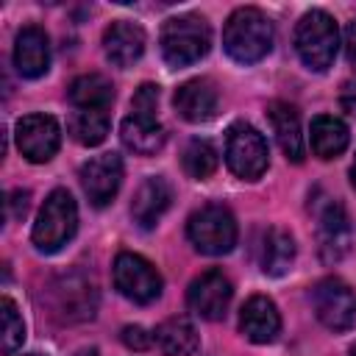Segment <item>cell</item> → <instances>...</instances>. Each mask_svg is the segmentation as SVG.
I'll use <instances>...</instances> for the list:
<instances>
[{
	"label": "cell",
	"instance_id": "836d02e7",
	"mask_svg": "<svg viewBox=\"0 0 356 356\" xmlns=\"http://www.w3.org/2000/svg\"><path fill=\"white\" fill-rule=\"evenodd\" d=\"M350 184L356 186V159H353V164H350Z\"/></svg>",
	"mask_w": 356,
	"mask_h": 356
},
{
	"label": "cell",
	"instance_id": "d590c367",
	"mask_svg": "<svg viewBox=\"0 0 356 356\" xmlns=\"http://www.w3.org/2000/svg\"><path fill=\"white\" fill-rule=\"evenodd\" d=\"M25 356H42V353H25Z\"/></svg>",
	"mask_w": 356,
	"mask_h": 356
},
{
	"label": "cell",
	"instance_id": "7402d4cb",
	"mask_svg": "<svg viewBox=\"0 0 356 356\" xmlns=\"http://www.w3.org/2000/svg\"><path fill=\"white\" fill-rule=\"evenodd\" d=\"M295 261V239L284 228H267L259 245V264L267 275H284Z\"/></svg>",
	"mask_w": 356,
	"mask_h": 356
},
{
	"label": "cell",
	"instance_id": "f546056e",
	"mask_svg": "<svg viewBox=\"0 0 356 356\" xmlns=\"http://www.w3.org/2000/svg\"><path fill=\"white\" fill-rule=\"evenodd\" d=\"M31 200V195L25 192V189H14L11 195H8V214L14 217V220H22L25 217V211H28V203Z\"/></svg>",
	"mask_w": 356,
	"mask_h": 356
},
{
	"label": "cell",
	"instance_id": "484cf974",
	"mask_svg": "<svg viewBox=\"0 0 356 356\" xmlns=\"http://www.w3.org/2000/svg\"><path fill=\"white\" fill-rule=\"evenodd\" d=\"M181 164H184V172H186L189 178L206 181V178L217 170L220 159H217V150H214L206 139H192V142L184 147V153H181Z\"/></svg>",
	"mask_w": 356,
	"mask_h": 356
},
{
	"label": "cell",
	"instance_id": "9c48e42d",
	"mask_svg": "<svg viewBox=\"0 0 356 356\" xmlns=\"http://www.w3.org/2000/svg\"><path fill=\"white\" fill-rule=\"evenodd\" d=\"M317 220V250L325 264L339 261L350 250V220L334 197H323V203L314 206Z\"/></svg>",
	"mask_w": 356,
	"mask_h": 356
},
{
	"label": "cell",
	"instance_id": "d6986e66",
	"mask_svg": "<svg viewBox=\"0 0 356 356\" xmlns=\"http://www.w3.org/2000/svg\"><path fill=\"white\" fill-rule=\"evenodd\" d=\"M267 120L273 125V134L284 150V156L289 161H303V134H300V117L298 111L284 103V100H273L267 106Z\"/></svg>",
	"mask_w": 356,
	"mask_h": 356
},
{
	"label": "cell",
	"instance_id": "8fae6325",
	"mask_svg": "<svg viewBox=\"0 0 356 356\" xmlns=\"http://www.w3.org/2000/svg\"><path fill=\"white\" fill-rule=\"evenodd\" d=\"M231 298H234V286L220 270L200 273L186 289L189 309L203 320H222L231 306Z\"/></svg>",
	"mask_w": 356,
	"mask_h": 356
},
{
	"label": "cell",
	"instance_id": "5b68a950",
	"mask_svg": "<svg viewBox=\"0 0 356 356\" xmlns=\"http://www.w3.org/2000/svg\"><path fill=\"white\" fill-rule=\"evenodd\" d=\"M186 234L189 242L206 253V256H222L236 245V220L234 214L220 206V203H209L200 206L189 222H186Z\"/></svg>",
	"mask_w": 356,
	"mask_h": 356
},
{
	"label": "cell",
	"instance_id": "7c38bea8",
	"mask_svg": "<svg viewBox=\"0 0 356 356\" xmlns=\"http://www.w3.org/2000/svg\"><path fill=\"white\" fill-rule=\"evenodd\" d=\"M78 178H81V186H83L89 203L106 206V203H111V197L117 195V189L122 184V159L117 153H100L81 167Z\"/></svg>",
	"mask_w": 356,
	"mask_h": 356
},
{
	"label": "cell",
	"instance_id": "52a82bcc",
	"mask_svg": "<svg viewBox=\"0 0 356 356\" xmlns=\"http://www.w3.org/2000/svg\"><path fill=\"white\" fill-rule=\"evenodd\" d=\"M312 306L317 320L331 331H348L356 323V295L342 278H323L312 286Z\"/></svg>",
	"mask_w": 356,
	"mask_h": 356
},
{
	"label": "cell",
	"instance_id": "ffe728a7",
	"mask_svg": "<svg viewBox=\"0 0 356 356\" xmlns=\"http://www.w3.org/2000/svg\"><path fill=\"white\" fill-rule=\"evenodd\" d=\"M120 136H122V145L139 156H153L164 145V128L159 125V120L150 114H136V111L122 120Z\"/></svg>",
	"mask_w": 356,
	"mask_h": 356
},
{
	"label": "cell",
	"instance_id": "4316f807",
	"mask_svg": "<svg viewBox=\"0 0 356 356\" xmlns=\"http://www.w3.org/2000/svg\"><path fill=\"white\" fill-rule=\"evenodd\" d=\"M0 320H3L0 350L8 356V353H14V350L22 345V339H25V323H22V317H19V312H17V306H14L11 298H3V300H0Z\"/></svg>",
	"mask_w": 356,
	"mask_h": 356
},
{
	"label": "cell",
	"instance_id": "e0dca14e",
	"mask_svg": "<svg viewBox=\"0 0 356 356\" xmlns=\"http://www.w3.org/2000/svg\"><path fill=\"white\" fill-rule=\"evenodd\" d=\"M239 328L250 342H273L281 331V314L275 309V303L264 295H253L239 314Z\"/></svg>",
	"mask_w": 356,
	"mask_h": 356
},
{
	"label": "cell",
	"instance_id": "f1b7e54d",
	"mask_svg": "<svg viewBox=\"0 0 356 356\" xmlns=\"http://www.w3.org/2000/svg\"><path fill=\"white\" fill-rule=\"evenodd\" d=\"M120 339H122V345L131 348V350H147V348L153 345V337H150L142 325H125L122 334H120Z\"/></svg>",
	"mask_w": 356,
	"mask_h": 356
},
{
	"label": "cell",
	"instance_id": "ac0fdd59",
	"mask_svg": "<svg viewBox=\"0 0 356 356\" xmlns=\"http://www.w3.org/2000/svg\"><path fill=\"white\" fill-rule=\"evenodd\" d=\"M53 295H56V312L67 323L95 317V289H92L89 281H83L78 275H70V278H64L61 284L53 286Z\"/></svg>",
	"mask_w": 356,
	"mask_h": 356
},
{
	"label": "cell",
	"instance_id": "83f0119b",
	"mask_svg": "<svg viewBox=\"0 0 356 356\" xmlns=\"http://www.w3.org/2000/svg\"><path fill=\"white\" fill-rule=\"evenodd\" d=\"M131 106H134V111H136V114H150V117H156V106H159V86H156V83H142V86L136 89V95H134Z\"/></svg>",
	"mask_w": 356,
	"mask_h": 356
},
{
	"label": "cell",
	"instance_id": "cb8c5ba5",
	"mask_svg": "<svg viewBox=\"0 0 356 356\" xmlns=\"http://www.w3.org/2000/svg\"><path fill=\"white\" fill-rule=\"evenodd\" d=\"M70 100L78 108H100L106 111V106L114 100V86L108 78L89 72V75H78L70 83Z\"/></svg>",
	"mask_w": 356,
	"mask_h": 356
},
{
	"label": "cell",
	"instance_id": "4dcf8cb0",
	"mask_svg": "<svg viewBox=\"0 0 356 356\" xmlns=\"http://www.w3.org/2000/svg\"><path fill=\"white\" fill-rule=\"evenodd\" d=\"M339 106H342V111H348L350 117H356V78L342 83V92H339Z\"/></svg>",
	"mask_w": 356,
	"mask_h": 356
},
{
	"label": "cell",
	"instance_id": "44dd1931",
	"mask_svg": "<svg viewBox=\"0 0 356 356\" xmlns=\"http://www.w3.org/2000/svg\"><path fill=\"white\" fill-rule=\"evenodd\" d=\"M153 342L161 356H192L197 350V328L189 317H167L156 328Z\"/></svg>",
	"mask_w": 356,
	"mask_h": 356
},
{
	"label": "cell",
	"instance_id": "6da1fadb",
	"mask_svg": "<svg viewBox=\"0 0 356 356\" xmlns=\"http://www.w3.org/2000/svg\"><path fill=\"white\" fill-rule=\"evenodd\" d=\"M222 47L239 64L261 61L273 47V25L259 8H236L222 28Z\"/></svg>",
	"mask_w": 356,
	"mask_h": 356
},
{
	"label": "cell",
	"instance_id": "4fadbf2b",
	"mask_svg": "<svg viewBox=\"0 0 356 356\" xmlns=\"http://www.w3.org/2000/svg\"><path fill=\"white\" fill-rule=\"evenodd\" d=\"M175 111L186 122H206L217 114L220 106V92L209 78H192L175 89Z\"/></svg>",
	"mask_w": 356,
	"mask_h": 356
},
{
	"label": "cell",
	"instance_id": "1f68e13d",
	"mask_svg": "<svg viewBox=\"0 0 356 356\" xmlns=\"http://www.w3.org/2000/svg\"><path fill=\"white\" fill-rule=\"evenodd\" d=\"M345 44H348V58H350V64H356V19L348 25V33H345Z\"/></svg>",
	"mask_w": 356,
	"mask_h": 356
},
{
	"label": "cell",
	"instance_id": "9a60e30c",
	"mask_svg": "<svg viewBox=\"0 0 356 356\" xmlns=\"http://www.w3.org/2000/svg\"><path fill=\"white\" fill-rule=\"evenodd\" d=\"M14 64L22 78H39L50 67V42L47 33L36 25H28L17 33L14 42Z\"/></svg>",
	"mask_w": 356,
	"mask_h": 356
},
{
	"label": "cell",
	"instance_id": "5bb4252c",
	"mask_svg": "<svg viewBox=\"0 0 356 356\" xmlns=\"http://www.w3.org/2000/svg\"><path fill=\"white\" fill-rule=\"evenodd\" d=\"M103 50L114 67H131L145 53V31L128 19H117L103 33Z\"/></svg>",
	"mask_w": 356,
	"mask_h": 356
},
{
	"label": "cell",
	"instance_id": "603a6c76",
	"mask_svg": "<svg viewBox=\"0 0 356 356\" xmlns=\"http://www.w3.org/2000/svg\"><path fill=\"white\" fill-rule=\"evenodd\" d=\"M348 125L339 120V117H328V114H320L312 120V131H309V142H312V150L314 156L320 159H334L339 156L345 147H348Z\"/></svg>",
	"mask_w": 356,
	"mask_h": 356
},
{
	"label": "cell",
	"instance_id": "2e32d148",
	"mask_svg": "<svg viewBox=\"0 0 356 356\" xmlns=\"http://www.w3.org/2000/svg\"><path fill=\"white\" fill-rule=\"evenodd\" d=\"M170 203H172V186L161 175H153V178H145L134 192L131 214L142 228H153L164 217Z\"/></svg>",
	"mask_w": 356,
	"mask_h": 356
},
{
	"label": "cell",
	"instance_id": "d6a6232c",
	"mask_svg": "<svg viewBox=\"0 0 356 356\" xmlns=\"http://www.w3.org/2000/svg\"><path fill=\"white\" fill-rule=\"evenodd\" d=\"M75 356H100V353H97V348H81Z\"/></svg>",
	"mask_w": 356,
	"mask_h": 356
},
{
	"label": "cell",
	"instance_id": "8992f818",
	"mask_svg": "<svg viewBox=\"0 0 356 356\" xmlns=\"http://www.w3.org/2000/svg\"><path fill=\"white\" fill-rule=\"evenodd\" d=\"M267 142L264 136L248 125V122H234L225 131V164L231 167L234 175L239 178H259L267 170Z\"/></svg>",
	"mask_w": 356,
	"mask_h": 356
},
{
	"label": "cell",
	"instance_id": "e575fe53",
	"mask_svg": "<svg viewBox=\"0 0 356 356\" xmlns=\"http://www.w3.org/2000/svg\"><path fill=\"white\" fill-rule=\"evenodd\" d=\"M350 356H356V345H353V348H350Z\"/></svg>",
	"mask_w": 356,
	"mask_h": 356
},
{
	"label": "cell",
	"instance_id": "277c9868",
	"mask_svg": "<svg viewBox=\"0 0 356 356\" xmlns=\"http://www.w3.org/2000/svg\"><path fill=\"white\" fill-rule=\"evenodd\" d=\"M75 228H78V209H75L72 195L67 189H53L47 195L44 206L39 209L31 239H33L36 250L56 253L61 245H67L72 239Z\"/></svg>",
	"mask_w": 356,
	"mask_h": 356
},
{
	"label": "cell",
	"instance_id": "3957f363",
	"mask_svg": "<svg viewBox=\"0 0 356 356\" xmlns=\"http://www.w3.org/2000/svg\"><path fill=\"white\" fill-rule=\"evenodd\" d=\"M337 47H339L337 22L325 11H317V8L306 11L295 28V50H298L300 61L309 70L323 72L334 64Z\"/></svg>",
	"mask_w": 356,
	"mask_h": 356
},
{
	"label": "cell",
	"instance_id": "7a4b0ae2",
	"mask_svg": "<svg viewBox=\"0 0 356 356\" xmlns=\"http://www.w3.org/2000/svg\"><path fill=\"white\" fill-rule=\"evenodd\" d=\"M159 44H161V56L170 67H189L209 53V44H211L209 22L195 14L172 17L164 22Z\"/></svg>",
	"mask_w": 356,
	"mask_h": 356
},
{
	"label": "cell",
	"instance_id": "d4e9b609",
	"mask_svg": "<svg viewBox=\"0 0 356 356\" xmlns=\"http://www.w3.org/2000/svg\"><path fill=\"white\" fill-rule=\"evenodd\" d=\"M106 134H108V117L100 108H81L70 117V136L78 145L95 147L106 139Z\"/></svg>",
	"mask_w": 356,
	"mask_h": 356
},
{
	"label": "cell",
	"instance_id": "30bf717a",
	"mask_svg": "<svg viewBox=\"0 0 356 356\" xmlns=\"http://www.w3.org/2000/svg\"><path fill=\"white\" fill-rule=\"evenodd\" d=\"M17 147L19 153L33 161V164H44L56 156L58 145H61V128L50 114H28L17 122Z\"/></svg>",
	"mask_w": 356,
	"mask_h": 356
},
{
	"label": "cell",
	"instance_id": "ba28073f",
	"mask_svg": "<svg viewBox=\"0 0 356 356\" xmlns=\"http://www.w3.org/2000/svg\"><path fill=\"white\" fill-rule=\"evenodd\" d=\"M114 286L134 303H153L161 295V275L139 253H120L114 259Z\"/></svg>",
	"mask_w": 356,
	"mask_h": 356
}]
</instances>
